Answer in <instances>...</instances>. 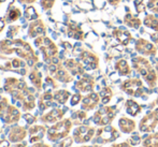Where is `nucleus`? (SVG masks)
<instances>
[{"mask_svg":"<svg viewBox=\"0 0 158 147\" xmlns=\"http://www.w3.org/2000/svg\"><path fill=\"white\" fill-rule=\"evenodd\" d=\"M131 62H132V68L143 77L144 81L148 83V87L154 88L157 85L158 75L152 64L150 63V61L144 57L139 56L133 57Z\"/></svg>","mask_w":158,"mask_h":147,"instance_id":"1","label":"nucleus"},{"mask_svg":"<svg viewBox=\"0 0 158 147\" xmlns=\"http://www.w3.org/2000/svg\"><path fill=\"white\" fill-rule=\"evenodd\" d=\"M71 126H72V124H71L70 120L64 119L63 121L56 124L55 126L51 127L48 132V140L51 142H57L60 139H63V137H67L71 129Z\"/></svg>","mask_w":158,"mask_h":147,"instance_id":"2","label":"nucleus"},{"mask_svg":"<svg viewBox=\"0 0 158 147\" xmlns=\"http://www.w3.org/2000/svg\"><path fill=\"white\" fill-rule=\"evenodd\" d=\"M115 110L116 106H102L101 108L97 111L94 115V122L98 126H106V125L111 124L112 120L115 117Z\"/></svg>","mask_w":158,"mask_h":147,"instance_id":"3","label":"nucleus"},{"mask_svg":"<svg viewBox=\"0 0 158 147\" xmlns=\"http://www.w3.org/2000/svg\"><path fill=\"white\" fill-rule=\"evenodd\" d=\"M121 89L127 95L132 97L139 98L143 95V84L140 79H129L123 82L121 85Z\"/></svg>","mask_w":158,"mask_h":147,"instance_id":"4","label":"nucleus"},{"mask_svg":"<svg viewBox=\"0 0 158 147\" xmlns=\"http://www.w3.org/2000/svg\"><path fill=\"white\" fill-rule=\"evenodd\" d=\"M135 48L137 51V53H139L142 56H151L155 57L157 54V47L153 43H151L150 41L140 38L135 41Z\"/></svg>","mask_w":158,"mask_h":147,"instance_id":"5","label":"nucleus"},{"mask_svg":"<svg viewBox=\"0 0 158 147\" xmlns=\"http://www.w3.org/2000/svg\"><path fill=\"white\" fill-rule=\"evenodd\" d=\"M95 134V129L90 128L87 126L79 127L73 132V139L75 140L77 143H85L92 140V137Z\"/></svg>","mask_w":158,"mask_h":147,"instance_id":"6","label":"nucleus"},{"mask_svg":"<svg viewBox=\"0 0 158 147\" xmlns=\"http://www.w3.org/2000/svg\"><path fill=\"white\" fill-rule=\"evenodd\" d=\"M158 124V119L156 116V112H148L142 120L140 121V131L142 132H152Z\"/></svg>","mask_w":158,"mask_h":147,"instance_id":"7","label":"nucleus"},{"mask_svg":"<svg viewBox=\"0 0 158 147\" xmlns=\"http://www.w3.org/2000/svg\"><path fill=\"white\" fill-rule=\"evenodd\" d=\"M79 60H82L84 63V69L86 70H95L98 68V64H99V58L96 54L92 52H88L85 51L81 54Z\"/></svg>","mask_w":158,"mask_h":147,"instance_id":"8","label":"nucleus"},{"mask_svg":"<svg viewBox=\"0 0 158 147\" xmlns=\"http://www.w3.org/2000/svg\"><path fill=\"white\" fill-rule=\"evenodd\" d=\"M113 37L116 39V41H118L119 44H122V45H124V46L128 45L131 41H133L130 31L125 29V28H123V27L114 28V29H113Z\"/></svg>","mask_w":158,"mask_h":147,"instance_id":"9","label":"nucleus"},{"mask_svg":"<svg viewBox=\"0 0 158 147\" xmlns=\"http://www.w3.org/2000/svg\"><path fill=\"white\" fill-rule=\"evenodd\" d=\"M123 22L127 27H130V28H132V29H140L141 26L143 25V22L140 19V17L138 16V15L132 14V13H130V12H128L125 16H124Z\"/></svg>","mask_w":158,"mask_h":147,"instance_id":"10","label":"nucleus"},{"mask_svg":"<svg viewBox=\"0 0 158 147\" xmlns=\"http://www.w3.org/2000/svg\"><path fill=\"white\" fill-rule=\"evenodd\" d=\"M98 102H99V95L96 92H90L82 101V108L85 111H90L97 106Z\"/></svg>","mask_w":158,"mask_h":147,"instance_id":"11","label":"nucleus"},{"mask_svg":"<svg viewBox=\"0 0 158 147\" xmlns=\"http://www.w3.org/2000/svg\"><path fill=\"white\" fill-rule=\"evenodd\" d=\"M77 87L83 92H90L94 89V79L85 74L83 79L77 83Z\"/></svg>","mask_w":158,"mask_h":147,"instance_id":"12","label":"nucleus"},{"mask_svg":"<svg viewBox=\"0 0 158 147\" xmlns=\"http://www.w3.org/2000/svg\"><path fill=\"white\" fill-rule=\"evenodd\" d=\"M115 70L121 76H129L131 74V68L125 59H119L115 62Z\"/></svg>","mask_w":158,"mask_h":147,"instance_id":"13","label":"nucleus"},{"mask_svg":"<svg viewBox=\"0 0 158 147\" xmlns=\"http://www.w3.org/2000/svg\"><path fill=\"white\" fill-rule=\"evenodd\" d=\"M44 132H45V128L41 126H35L29 130L30 133V143H35L42 140L44 137Z\"/></svg>","mask_w":158,"mask_h":147,"instance_id":"14","label":"nucleus"},{"mask_svg":"<svg viewBox=\"0 0 158 147\" xmlns=\"http://www.w3.org/2000/svg\"><path fill=\"white\" fill-rule=\"evenodd\" d=\"M143 25L146 28L154 30L155 32H158V16L155 14H146L143 19Z\"/></svg>","mask_w":158,"mask_h":147,"instance_id":"15","label":"nucleus"},{"mask_svg":"<svg viewBox=\"0 0 158 147\" xmlns=\"http://www.w3.org/2000/svg\"><path fill=\"white\" fill-rule=\"evenodd\" d=\"M119 128L124 133H130L135 129V120H131L127 117H122L118 121Z\"/></svg>","mask_w":158,"mask_h":147,"instance_id":"16","label":"nucleus"},{"mask_svg":"<svg viewBox=\"0 0 158 147\" xmlns=\"http://www.w3.org/2000/svg\"><path fill=\"white\" fill-rule=\"evenodd\" d=\"M125 108H126L127 114L130 115V116H133V117L137 116V115L141 112V106L132 99L127 100L126 103H125Z\"/></svg>","mask_w":158,"mask_h":147,"instance_id":"17","label":"nucleus"},{"mask_svg":"<svg viewBox=\"0 0 158 147\" xmlns=\"http://www.w3.org/2000/svg\"><path fill=\"white\" fill-rule=\"evenodd\" d=\"M26 137V131L24 130L21 127H17L14 130H12V132L9 134V140L10 142H13V143H16V142H21L25 139Z\"/></svg>","mask_w":158,"mask_h":147,"instance_id":"18","label":"nucleus"},{"mask_svg":"<svg viewBox=\"0 0 158 147\" xmlns=\"http://www.w3.org/2000/svg\"><path fill=\"white\" fill-rule=\"evenodd\" d=\"M66 110H67V108H64V111H60V110L52 111L50 114L46 115V116L44 117L42 120H43V121H45V122H55V121H57V120H59L61 117H63V115H64V113L66 112Z\"/></svg>","mask_w":158,"mask_h":147,"instance_id":"19","label":"nucleus"},{"mask_svg":"<svg viewBox=\"0 0 158 147\" xmlns=\"http://www.w3.org/2000/svg\"><path fill=\"white\" fill-rule=\"evenodd\" d=\"M100 97H101V102L102 104H108L109 102L111 101L113 97V92H112V89L110 87H106L103 88L101 91H100Z\"/></svg>","mask_w":158,"mask_h":147,"instance_id":"20","label":"nucleus"},{"mask_svg":"<svg viewBox=\"0 0 158 147\" xmlns=\"http://www.w3.org/2000/svg\"><path fill=\"white\" fill-rule=\"evenodd\" d=\"M144 146L145 147H158V133L150 135L148 139L145 140L144 142Z\"/></svg>","mask_w":158,"mask_h":147,"instance_id":"21","label":"nucleus"},{"mask_svg":"<svg viewBox=\"0 0 158 147\" xmlns=\"http://www.w3.org/2000/svg\"><path fill=\"white\" fill-rule=\"evenodd\" d=\"M69 96H70V93H69L68 91L59 90V91H57V92L55 93V100H56V101H58L59 103H64V102L68 100Z\"/></svg>","mask_w":158,"mask_h":147,"instance_id":"22","label":"nucleus"},{"mask_svg":"<svg viewBox=\"0 0 158 147\" xmlns=\"http://www.w3.org/2000/svg\"><path fill=\"white\" fill-rule=\"evenodd\" d=\"M146 9L151 11L153 14H158V0H148Z\"/></svg>","mask_w":158,"mask_h":147,"instance_id":"23","label":"nucleus"},{"mask_svg":"<svg viewBox=\"0 0 158 147\" xmlns=\"http://www.w3.org/2000/svg\"><path fill=\"white\" fill-rule=\"evenodd\" d=\"M135 8L137 11V14H140V13L145 12L146 6H144L143 0H135Z\"/></svg>","mask_w":158,"mask_h":147,"instance_id":"24","label":"nucleus"},{"mask_svg":"<svg viewBox=\"0 0 158 147\" xmlns=\"http://www.w3.org/2000/svg\"><path fill=\"white\" fill-rule=\"evenodd\" d=\"M129 142H130L131 145H138V144H140V142H141V137H140L137 133H135L133 137H131V139L129 140Z\"/></svg>","mask_w":158,"mask_h":147,"instance_id":"25","label":"nucleus"},{"mask_svg":"<svg viewBox=\"0 0 158 147\" xmlns=\"http://www.w3.org/2000/svg\"><path fill=\"white\" fill-rule=\"evenodd\" d=\"M72 143H73L72 139H71V137H68V139L64 140V142H61V143L58 145V147H69L70 145H72Z\"/></svg>","mask_w":158,"mask_h":147,"instance_id":"26","label":"nucleus"},{"mask_svg":"<svg viewBox=\"0 0 158 147\" xmlns=\"http://www.w3.org/2000/svg\"><path fill=\"white\" fill-rule=\"evenodd\" d=\"M80 100H81V95H80V93L74 95L72 97V100H71V105H75V104H77L80 102Z\"/></svg>","mask_w":158,"mask_h":147,"instance_id":"27","label":"nucleus"},{"mask_svg":"<svg viewBox=\"0 0 158 147\" xmlns=\"http://www.w3.org/2000/svg\"><path fill=\"white\" fill-rule=\"evenodd\" d=\"M106 2H108L110 6H117L119 3H121V1L122 0H106Z\"/></svg>","mask_w":158,"mask_h":147,"instance_id":"28","label":"nucleus"},{"mask_svg":"<svg viewBox=\"0 0 158 147\" xmlns=\"http://www.w3.org/2000/svg\"><path fill=\"white\" fill-rule=\"evenodd\" d=\"M151 39H152V41L154 42V43L157 44L158 46V32H155V33H151Z\"/></svg>","mask_w":158,"mask_h":147,"instance_id":"29","label":"nucleus"},{"mask_svg":"<svg viewBox=\"0 0 158 147\" xmlns=\"http://www.w3.org/2000/svg\"><path fill=\"white\" fill-rule=\"evenodd\" d=\"M25 119L28 121V124H32L33 121H35V118H33L32 116H30V115H25Z\"/></svg>","mask_w":158,"mask_h":147,"instance_id":"30","label":"nucleus"},{"mask_svg":"<svg viewBox=\"0 0 158 147\" xmlns=\"http://www.w3.org/2000/svg\"><path fill=\"white\" fill-rule=\"evenodd\" d=\"M9 146H10V142H8V141L0 142V147H9Z\"/></svg>","mask_w":158,"mask_h":147,"instance_id":"31","label":"nucleus"},{"mask_svg":"<svg viewBox=\"0 0 158 147\" xmlns=\"http://www.w3.org/2000/svg\"><path fill=\"white\" fill-rule=\"evenodd\" d=\"M31 147H50V146L44 143H37V144H35V145H32Z\"/></svg>","mask_w":158,"mask_h":147,"instance_id":"32","label":"nucleus"},{"mask_svg":"<svg viewBox=\"0 0 158 147\" xmlns=\"http://www.w3.org/2000/svg\"><path fill=\"white\" fill-rule=\"evenodd\" d=\"M112 147H131V146L128 145L127 143H122V144H117V145H113Z\"/></svg>","mask_w":158,"mask_h":147,"instance_id":"33","label":"nucleus"},{"mask_svg":"<svg viewBox=\"0 0 158 147\" xmlns=\"http://www.w3.org/2000/svg\"><path fill=\"white\" fill-rule=\"evenodd\" d=\"M12 147H26V145H25V144H24V145H23V144H15V145L12 146Z\"/></svg>","mask_w":158,"mask_h":147,"instance_id":"34","label":"nucleus"},{"mask_svg":"<svg viewBox=\"0 0 158 147\" xmlns=\"http://www.w3.org/2000/svg\"><path fill=\"white\" fill-rule=\"evenodd\" d=\"M156 72H157V75H158V58L156 59Z\"/></svg>","mask_w":158,"mask_h":147,"instance_id":"35","label":"nucleus"},{"mask_svg":"<svg viewBox=\"0 0 158 147\" xmlns=\"http://www.w3.org/2000/svg\"><path fill=\"white\" fill-rule=\"evenodd\" d=\"M155 103H156V104H158V99L156 100V102H155Z\"/></svg>","mask_w":158,"mask_h":147,"instance_id":"36","label":"nucleus"}]
</instances>
